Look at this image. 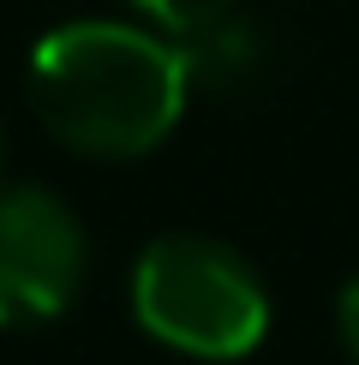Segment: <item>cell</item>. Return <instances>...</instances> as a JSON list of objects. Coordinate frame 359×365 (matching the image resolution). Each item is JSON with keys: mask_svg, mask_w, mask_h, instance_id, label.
Returning <instances> with one entry per match:
<instances>
[{"mask_svg": "<svg viewBox=\"0 0 359 365\" xmlns=\"http://www.w3.org/2000/svg\"><path fill=\"white\" fill-rule=\"evenodd\" d=\"M192 66L180 42L138 24H60L30 54V102L42 126L78 156L126 162L156 150L180 126Z\"/></svg>", "mask_w": 359, "mask_h": 365, "instance_id": "cell-1", "label": "cell"}, {"mask_svg": "<svg viewBox=\"0 0 359 365\" xmlns=\"http://www.w3.org/2000/svg\"><path fill=\"white\" fill-rule=\"evenodd\" d=\"M132 312L174 354L246 359L269 329V287L222 240L162 234L132 269Z\"/></svg>", "mask_w": 359, "mask_h": 365, "instance_id": "cell-2", "label": "cell"}, {"mask_svg": "<svg viewBox=\"0 0 359 365\" xmlns=\"http://www.w3.org/2000/svg\"><path fill=\"white\" fill-rule=\"evenodd\" d=\"M84 269L90 246L66 197L42 186H0V329L54 324L72 312Z\"/></svg>", "mask_w": 359, "mask_h": 365, "instance_id": "cell-3", "label": "cell"}, {"mask_svg": "<svg viewBox=\"0 0 359 365\" xmlns=\"http://www.w3.org/2000/svg\"><path fill=\"white\" fill-rule=\"evenodd\" d=\"M132 6H138L150 24H162V30L180 42V36H198V30H209L216 19H228L234 0H132Z\"/></svg>", "mask_w": 359, "mask_h": 365, "instance_id": "cell-4", "label": "cell"}, {"mask_svg": "<svg viewBox=\"0 0 359 365\" xmlns=\"http://www.w3.org/2000/svg\"><path fill=\"white\" fill-rule=\"evenodd\" d=\"M335 329H341V347H348V359L359 365V276L341 287V299H335Z\"/></svg>", "mask_w": 359, "mask_h": 365, "instance_id": "cell-5", "label": "cell"}, {"mask_svg": "<svg viewBox=\"0 0 359 365\" xmlns=\"http://www.w3.org/2000/svg\"><path fill=\"white\" fill-rule=\"evenodd\" d=\"M0 156H6V132H0Z\"/></svg>", "mask_w": 359, "mask_h": 365, "instance_id": "cell-6", "label": "cell"}]
</instances>
